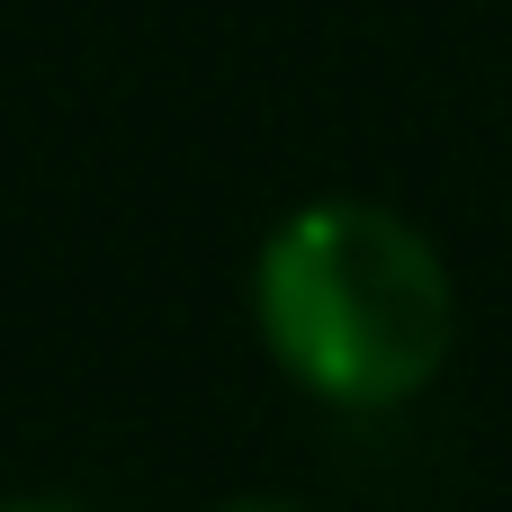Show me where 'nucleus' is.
I'll use <instances>...</instances> for the list:
<instances>
[{"instance_id":"obj_3","label":"nucleus","mask_w":512,"mask_h":512,"mask_svg":"<svg viewBox=\"0 0 512 512\" xmlns=\"http://www.w3.org/2000/svg\"><path fill=\"white\" fill-rule=\"evenodd\" d=\"M0 512H72V504H0Z\"/></svg>"},{"instance_id":"obj_2","label":"nucleus","mask_w":512,"mask_h":512,"mask_svg":"<svg viewBox=\"0 0 512 512\" xmlns=\"http://www.w3.org/2000/svg\"><path fill=\"white\" fill-rule=\"evenodd\" d=\"M225 512H306V504H261V495H252V504H225Z\"/></svg>"},{"instance_id":"obj_1","label":"nucleus","mask_w":512,"mask_h":512,"mask_svg":"<svg viewBox=\"0 0 512 512\" xmlns=\"http://www.w3.org/2000/svg\"><path fill=\"white\" fill-rule=\"evenodd\" d=\"M252 315L270 360L306 396L351 414L423 396L459 333L441 252L396 207H369V198L297 207L252 270Z\"/></svg>"}]
</instances>
